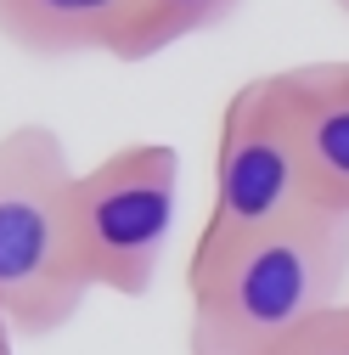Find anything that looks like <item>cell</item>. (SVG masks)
I'll list each match as a JSON object with an SVG mask.
<instances>
[{
    "mask_svg": "<svg viewBox=\"0 0 349 355\" xmlns=\"http://www.w3.org/2000/svg\"><path fill=\"white\" fill-rule=\"evenodd\" d=\"M73 175L51 124L0 136V316L17 338H51L91 299L73 248Z\"/></svg>",
    "mask_w": 349,
    "mask_h": 355,
    "instance_id": "cell-2",
    "label": "cell"
},
{
    "mask_svg": "<svg viewBox=\"0 0 349 355\" xmlns=\"http://www.w3.org/2000/svg\"><path fill=\"white\" fill-rule=\"evenodd\" d=\"M276 355H349V304H332L304 333H293Z\"/></svg>",
    "mask_w": 349,
    "mask_h": 355,
    "instance_id": "cell-8",
    "label": "cell"
},
{
    "mask_svg": "<svg viewBox=\"0 0 349 355\" xmlns=\"http://www.w3.org/2000/svg\"><path fill=\"white\" fill-rule=\"evenodd\" d=\"M282 102L298 136V158L321 209L349 214V62L282 68Z\"/></svg>",
    "mask_w": 349,
    "mask_h": 355,
    "instance_id": "cell-5",
    "label": "cell"
},
{
    "mask_svg": "<svg viewBox=\"0 0 349 355\" xmlns=\"http://www.w3.org/2000/svg\"><path fill=\"white\" fill-rule=\"evenodd\" d=\"M12 338H17V333L6 327V316H0V355H12Z\"/></svg>",
    "mask_w": 349,
    "mask_h": 355,
    "instance_id": "cell-9",
    "label": "cell"
},
{
    "mask_svg": "<svg viewBox=\"0 0 349 355\" xmlns=\"http://www.w3.org/2000/svg\"><path fill=\"white\" fill-rule=\"evenodd\" d=\"M129 12L136 0H0V40L28 57H113Z\"/></svg>",
    "mask_w": 349,
    "mask_h": 355,
    "instance_id": "cell-6",
    "label": "cell"
},
{
    "mask_svg": "<svg viewBox=\"0 0 349 355\" xmlns=\"http://www.w3.org/2000/svg\"><path fill=\"white\" fill-rule=\"evenodd\" d=\"M181 153L169 141H129L73 175V248L91 293L141 299L174 237Z\"/></svg>",
    "mask_w": 349,
    "mask_h": 355,
    "instance_id": "cell-4",
    "label": "cell"
},
{
    "mask_svg": "<svg viewBox=\"0 0 349 355\" xmlns=\"http://www.w3.org/2000/svg\"><path fill=\"white\" fill-rule=\"evenodd\" d=\"M349 214L316 209L265 232L214 265L186 271V349L192 355H276L293 333L343 304Z\"/></svg>",
    "mask_w": 349,
    "mask_h": 355,
    "instance_id": "cell-1",
    "label": "cell"
},
{
    "mask_svg": "<svg viewBox=\"0 0 349 355\" xmlns=\"http://www.w3.org/2000/svg\"><path fill=\"white\" fill-rule=\"evenodd\" d=\"M237 6L242 0H136V12H129L113 57L118 62H147V57L181 46V40H192V34L226 23Z\"/></svg>",
    "mask_w": 349,
    "mask_h": 355,
    "instance_id": "cell-7",
    "label": "cell"
},
{
    "mask_svg": "<svg viewBox=\"0 0 349 355\" xmlns=\"http://www.w3.org/2000/svg\"><path fill=\"white\" fill-rule=\"evenodd\" d=\"M332 6H338V12H343V17H349V0H332Z\"/></svg>",
    "mask_w": 349,
    "mask_h": 355,
    "instance_id": "cell-10",
    "label": "cell"
},
{
    "mask_svg": "<svg viewBox=\"0 0 349 355\" xmlns=\"http://www.w3.org/2000/svg\"><path fill=\"white\" fill-rule=\"evenodd\" d=\"M316 192L298 158V136L287 124V102L276 73L242 79L226 113H220V136H214V187H208V209L203 226L192 237L186 271L214 265L220 254L282 232L293 220L316 214Z\"/></svg>",
    "mask_w": 349,
    "mask_h": 355,
    "instance_id": "cell-3",
    "label": "cell"
}]
</instances>
